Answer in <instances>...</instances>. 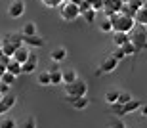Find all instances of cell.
<instances>
[{
  "instance_id": "1",
  "label": "cell",
  "mask_w": 147,
  "mask_h": 128,
  "mask_svg": "<svg viewBox=\"0 0 147 128\" xmlns=\"http://www.w3.org/2000/svg\"><path fill=\"white\" fill-rule=\"evenodd\" d=\"M111 23H113V33L115 31H120V33H130L132 29L136 27V19L132 15H126L122 11H117L109 17Z\"/></svg>"
},
{
  "instance_id": "2",
  "label": "cell",
  "mask_w": 147,
  "mask_h": 128,
  "mask_svg": "<svg viewBox=\"0 0 147 128\" xmlns=\"http://www.w3.org/2000/svg\"><path fill=\"white\" fill-rule=\"evenodd\" d=\"M128 34H130V40L136 44L138 52H142L147 48V25H138L136 23V27L132 29Z\"/></svg>"
},
{
  "instance_id": "3",
  "label": "cell",
  "mask_w": 147,
  "mask_h": 128,
  "mask_svg": "<svg viewBox=\"0 0 147 128\" xmlns=\"http://www.w3.org/2000/svg\"><path fill=\"white\" fill-rule=\"evenodd\" d=\"M59 15H61L63 21H75V19H78L82 13H80L78 4H75V2H71V0H67V2H63V4L59 6Z\"/></svg>"
},
{
  "instance_id": "4",
  "label": "cell",
  "mask_w": 147,
  "mask_h": 128,
  "mask_svg": "<svg viewBox=\"0 0 147 128\" xmlns=\"http://www.w3.org/2000/svg\"><path fill=\"white\" fill-rule=\"evenodd\" d=\"M63 90H65V96H69V98H78V96L88 94V84H86V80L76 78L71 84H63Z\"/></svg>"
},
{
  "instance_id": "5",
  "label": "cell",
  "mask_w": 147,
  "mask_h": 128,
  "mask_svg": "<svg viewBox=\"0 0 147 128\" xmlns=\"http://www.w3.org/2000/svg\"><path fill=\"white\" fill-rule=\"evenodd\" d=\"M117 67H119V59L113 54H109V56H105L99 61V67H98V71H96V75L99 77V75H105V73H113Z\"/></svg>"
},
{
  "instance_id": "6",
  "label": "cell",
  "mask_w": 147,
  "mask_h": 128,
  "mask_svg": "<svg viewBox=\"0 0 147 128\" xmlns=\"http://www.w3.org/2000/svg\"><path fill=\"white\" fill-rule=\"evenodd\" d=\"M25 13V2L23 0H13L10 6H8V15L11 19H17V17H21Z\"/></svg>"
},
{
  "instance_id": "7",
  "label": "cell",
  "mask_w": 147,
  "mask_h": 128,
  "mask_svg": "<svg viewBox=\"0 0 147 128\" xmlns=\"http://www.w3.org/2000/svg\"><path fill=\"white\" fill-rule=\"evenodd\" d=\"M16 101H17V96L13 94H6L2 100H0V115H4V113H8L11 109V107L16 105Z\"/></svg>"
},
{
  "instance_id": "8",
  "label": "cell",
  "mask_w": 147,
  "mask_h": 128,
  "mask_svg": "<svg viewBox=\"0 0 147 128\" xmlns=\"http://www.w3.org/2000/svg\"><path fill=\"white\" fill-rule=\"evenodd\" d=\"M67 101L75 107L76 111H84V109L90 105V100H88L86 96H78V98H69V96H67Z\"/></svg>"
},
{
  "instance_id": "9",
  "label": "cell",
  "mask_w": 147,
  "mask_h": 128,
  "mask_svg": "<svg viewBox=\"0 0 147 128\" xmlns=\"http://www.w3.org/2000/svg\"><path fill=\"white\" fill-rule=\"evenodd\" d=\"M50 71V78H52V84H63V71H61L59 67H57V63L54 61V65L48 69Z\"/></svg>"
},
{
  "instance_id": "10",
  "label": "cell",
  "mask_w": 147,
  "mask_h": 128,
  "mask_svg": "<svg viewBox=\"0 0 147 128\" xmlns=\"http://www.w3.org/2000/svg\"><path fill=\"white\" fill-rule=\"evenodd\" d=\"M29 57H31V52H29V48H27V46H19V48L16 50V54L11 56V59H16V61H19V63L23 65V63L27 61Z\"/></svg>"
},
{
  "instance_id": "11",
  "label": "cell",
  "mask_w": 147,
  "mask_h": 128,
  "mask_svg": "<svg viewBox=\"0 0 147 128\" xmlns=\"http://www.w3.org/2000/svg\"><path fill=\"white\" fill-rule=\"evenodd\" d=\"M65 57H67V48H63V46H57V48H54L50 52V59L55 63H61Z\"/></svg>"
},
{
  "instance_id": "12",
  "label": "cell",
  "mask_w": 147,
  "mask_h": 128,
  "mask_svg": "<svg viewBox=\"0 0 147 128\" xmlns=\"http://www.w3.org/2000/svg\"><path fill=\"white\" fill-rule=\"evenodd\" d=\"M23 44L31 46V48H42L44 46V38H40L38 33H36V34H31V36H23Z\"/></svg>"
},
{
  "instance_id": "13",
  "label": "cell",
  "mask_w": 147,
  "mask_h": 128,
  "mask_svg": "<svg viewBox=\"0 0 147 128\" xmlns=\"http://www.w3.org/2000/svg\"><path fill=\"white\" fill-rule=\"evenodd\" d=\"M36 65H38V57L34 56V54H31V57H29L27 61L21 65V69H23V73H25V75H31V73H34Z\"/></svg>"
},
{
  "instance_id": "14",
  "label": "cell",
  "mask_w": 147,
  "mask_h": 128,
  "mask_svg": "<svg viewBox=\"0 0 147 128\" xmlns=\"http://www.w3.org/2000/svg\"><path fill=\"white\" fill-rule=\"evenodd\" d=\"M128 40H130V34L128 33H120V31H115L113 33V44L115 46H124Z\"/></svg>"
},
{
  "instance_id": "15",
  "label": "cell",
  "mask_w": 147,
  "mask_h": 128,
  "mask_svg": "<svg viewBox=\"0 0 147 128\" xmlns=\"http://www.w3.org/2000/svg\"><path fill=\"white\" fill-rule=\"evenodd\" d=\"M134 19H136L138 25H147V6L138 8V11L134 13Z\"/></svg>"
},
{
  "instance_id": "16",
  "label": "cell",
  "mask_w": 147,
  "mask_h": 128,
  "mask_svg": "<svg viewBox=\"0 0 147 128\" xmlns=\"http://www.w3.org/2000/svg\"><path fill=\"white\" fill-rule=\"evenodd\" d=\"M140 107H142V101H140V100H134V98H132L128 103H124V113H126V115H130V113H136V111H140Z\"/></svg>"
},
{
  "instance_id": "17",
  "label": "cell",
  "mask_w": 147,
  "mask_h": 128,
  "mask_svg": "<svg viewBox=\"0 0 147 128\" xmlns=\"http://www.w3.org/2000/svg\"><path fill=\"white\" fill-rule=\"evenodd\" d=\"M17 48H19V46H17V44H13V42H10V40H2V52H4V54H6V56H13V54H16V50H17Z\"/></svg>"
},
{
  "instance_id": "18",
  "label": "cell",
  "mask_w": 147,
  "mask_h": 128,
  "mask_svg": "<svg viewBox=\"0 0 147 128\" xmlns=\"http://www.w3.org/2000/svg\"><path fill=\"white\" fill-rule=\"evenodd\" d=\"M36 84L40 86H50L52 84V78H50V71H40L36 75Z\"/></svg>"
},
{
  "instance_id": "19",
  "label": "cell",
  "mask_w": 147,
  "mask_h": 128,
  "mask_svg": "<svg viewBox=\"0 0 147 128\" xmlns=\"http://www.w3.org/2000/svg\"><path fill=\"white\" fill-rule=\"evenodd\" d=\"M6 71H10V73H13L16 77H19V75L23 73V69H21V63H19V61L11 59V61L8 63V67H6Z\"/></svg>"
},
{
  "instance_id": "20",
  "label": "cell",
  "mask_w": 147,
  "mask_h": 128,
  "mask_svg": "<svg viewBox=\"0 0 147 128\" xmlns=\"http://www.w3.org/2000/svg\"><path fill=\"white\" fill-rule=\"evenodd\" d=\"M119 90H107L105 92V96H103V100L109 103V105H113V103H117V100H119Z\"/></svg>"
},
{
  "instance_id": "21",
  "label": "cell",
  "mask_w": 147,
  "mask_h": 128,
  "mask_svg": "<svg viewBox=\"0 0 147 128\" xmlns=\"http://www.w3.org/2000/svg\"><path fill=\"white\" fill-rule=\"evenodd\" d=\"M4 38L13 42V44H17V46H23V33H8Z\"/></svg>"
},
{
  "instance_id": "22",
  "label": "cell",
  "mask_w": 147,
  "mask_h": 128,
  "mask_svg": "<svg viewBox=\"0 0 147 128\" xmlns=\"http://www.w3.org/2000/svg\"><path fill=\"white\" fill-rule=\"evenodd\" d=\"M76 71L75 69H67V71H63V84H71L76 80Z\"/></svg>"
},
{
  "instance_id": "23",
  "label": "cell",
  "mask_w": 147,
  "mask_h": 128,
  "mask_svg": "<svg viewBox=\"0 0 147 128\" xmlns=\"http://www.w3.org/2000/svg\"><path fill=\"white\" fill-rule=\"evenodd\" d=\"M21 33H23V36H31V34H36V23H33V21L25 23V25H23V29H21Z\"/></svg>"
},
{
  "instance_id": "24",
  "label": "cell",
  "mask_w": 147,
  "mask_h": 128,
  "mask_svg": "<svg viewBox=\"0 0 147 128\" xmlns=\"http://www.w3.org/2000/svg\"><path fill=\"white\" fill-rule=\"evenodd\" d=\"M107 124H109V128H126V124L122 123V121H120V117H117V115H115V117H111L109 121H107Z\"/></svg>"
},
{
  "instance_id": "25",
  "label": "cell",
  "mask_w": 147,
  "mask_h": 128,
  "mask_svg": "<svg viewBox=\"0 0 147 128\" xmlns=\"http://www.w3.org/2000/svg\"><path fill=\"white\" fill-rule=\"evenodd\" d=\"M122 50H124L126 56H134V54H138V48H136V44H134L132 40H128V42L122 46Z\"/></svg>"
},
{
  "instance_id": "26",
  "label": "cell",
  "mask_w": 147,
  "mask_h": 128,
  "mask_svg": "<svg viewBox=\"0 0 147 128\" xmlns=\"http://www.w3.org/2000/svg\"><path fill=\"white\" fill-rule=\"evenodd\" d=\"M99 31H101V33H113V23H111L109 17L99 23Z\"/></svg>"
},
{
  "instance_id": "27",
  "label": "cell",
  "mask_w": 147,
  "mask_h": 128,
  "mask_svg": "<svg viewBox=\"0 0 147 128\" xmlns=\"http://www.w3.org/2000/svg\"><path fill=\"white\" fill-rule=\"evenodd\" d=\"M111 111H113V115H117V117H124V115H126V113H124V105L119 103V101L111 105Z\"/></svg>"
},
{
  "instance_id": "28",
  "label": "cell",
  "mask_w": 147,
  "mask_h": 128,
  "mask_svg": "<svg viewBox=\"0 0 147 128\" xmlns=\"http://www.w3.org/2000/svg\"><path fill=\"white\" fill-rule=\"evenodd\" d=\"M17 128H36V121L33 117H27L25 121H21V123L17 124Z\"/></svg>"
},
{
  "instance_id": "29",
  "label": "cell",
  "mask_w": 147,
  "mask_h": 128,
  "mask_svg": "<svg viewBox=\"0 0 147 128\" xmlns=\"http://www.w3.org/2000/svg\"><path fill=\"white\" fill-rule=\"evenodd\" d=\"M16 75H13V73H10V71H6L4 73V75H2V78H0V80H2V82H6V84H10V86H11V84H13V82H16Z\"/></svg>"
},
{
  "instance_id": "30",
  "label": "cell",
  "mask_w": 147,
  "mask_h": 128,
  "mask_svg": "<svg viewBox=\"0 0 147 128\" xmlns=\"http://www.w3.org/2000/svg\"><path fill=\"white\" fill-rule=\"evenodd\" d=\"M82 15H84V19H86L88 23H94V21H96V15H98V11L94 10V8H90V10H86Z\"/></svg>"
},
{
  "instance_id": "31",
  "label": "cell",
  "mask_w": 147,
  "mask_h": 128,
  "mask_svg": "<svg viewBox=\"0 0 147 128\" xmlns=\"http://www.w3.org/2000/svg\"><path fill=\"white\" fill-rule=\"evenodd\" d=\"M40 2H42L46 8H59L65 0H40Z\"/></svg>"
},
{
  "instance_id": "32",
  "label": "cell",
  "mask_w": 147,
  "mask_h": 128,
  "mask_svg": "<svg viewBox=\"0 0 147 128\" xmlns=\"http://www.w3.org/2000/svg\"><path fill=\"white\" fill-rule=\"evenodd\" d=\"M124 4H126V6H130L134 11H138V8H142V6H143V0H126Z\"/></svg>"
},
{
  "instance_id": "33",
  "label": "cell",
  "mask_w": 147,
  "mask_h": 128,
  "mask_svg": "<svg viewBox=\"0 0 147 128\" xmlns=\"http://www.w3.org/2000/svg\"><path fill=\"white\" fill-rule=\"evenodd\" d=\"M88 4L92 6L96 11H99V10H103V0H86Z\"/></svg>"
},
{
  "instance_id": "34",
  "label": "cell",
  "mask_w": 147,
  "mask_h": 128,
  "mask_svg": "<svg viewBox=\"0 0 147 128\" xmlns=\"http://www.w3.org/2000/svg\"><path fill=\"white\" fill-rule=\"evenodd\" d=\"M0 126L2 128H17V123L13 121V119H4V121L0 123Z\"/></svg>"
},
{
  "instance_id": "35",
  "label": "cell",
  "mask_w": 147,
  "mask_h": 128,
  "mask_svg": "<svg viewBox=\"0 0 147 128\" xmlns=\"http://www.w3.org/2000/svg\"><path fill=\"white\" fill-rule=\"evenodd\" d=\"M130 100H132V96L128 94V92H120V94H119V100H117V101L124 105V103H128V101H130Z\"/></svg>"
},
{
  "instance_id": "36",
  "label": "cell",
  "mask_w": 147,
  "mask_h": 128,
  "mask_svg": "<svg viewBox=\"0 0 147 128\" xmlns=\"http://www.w3.org/2000/svg\"><path fill=\"white\" fill-rule=\"evenodd\" d=\"M113 56L117 57L119 61H120V59H124V57H126V54H124V50H122V46H117V50L113 52Z\"/></svg>"
},
{
  "instance_id": "37",
  "label": "cell",
  "mask_w": 147,
  "mask_h": 128,
  "mask_svg": "<svg viewBox=\"0 0 147 128\" xmlns=\"http://www.w3.org/2000/svg\"><path fill=\"white\" fill-rule=\"evenodd\" d=\"M0 94H2V96L10 94V84H6V82H2V80H0Z\"/></svg>"
},
{
  "instance_id": "38",
  "label": "cell",
  "mask_w": 147,
  "mask_h": 128,
  "mask_svg": "<svg viewBox=\"0 0 147 128\" xmlns=\"http://www.w3.org/2000/svg\"><path fill=\"white\" fill-rule=\"evenodd\" d=\"M11 61V57L10 56H6V54H2V56H0V63H2V65H6L8 67V63Z\"/></svg>"
},
{
  "instance_id": "39",
  "label": "cell",
  "mask_w": 147,
  "mask_h": 128,
  "mask_svg": "<svg viewBox=\"0 0 147 128\" xmlns=\"http://www.w3.org/2000/svg\"><path fill=\"white\" fill-rule=\"evenodd\" d=\"M140 115H142V117H147V103H142V107H140Z\"/></svg>"
},
{
  "instance_id": "40",
  "label": "cell",
  "mask_w": 147,
  "mask_h": 128,
  "mask_svg": "<svg viewBox=\"0 0 147 128\" xmlns=\"http://www.w3.org/2000/svg\"><path fill=\"white\" fill-rule=\"evenodd\" d=\"M6 73V65H2V63H0V78H2V75H4Z\"/></svg>"
},
{
  "instance_id": "41",
  "label": "cell",
  "mask_w": 147,
  "mask_h": 128,
  "mask_svg": "<svg viewBox=\"0 0 147 128\" xmlns=\"http://www.w3.org/2000/svg\"><path fill=\"white\" fill-rule=\"evenodd\" d=\"M143 6H147V0H143Z\"/></svg>"
},
{
  "instance_id": "42",
  "label": "cell",
  "mask_w": 147,
  "mask_h": 128,
  "mask_svg": "<svg viewBox=\"0 0 147 128\" xmlns=\"http://www.w3.org/2000/svg\"><path fill=\"white\" fill-rule=\"evenodd\" d=\"M0 50H2V40H0Z\"/></svg>"
}]
</instances>
